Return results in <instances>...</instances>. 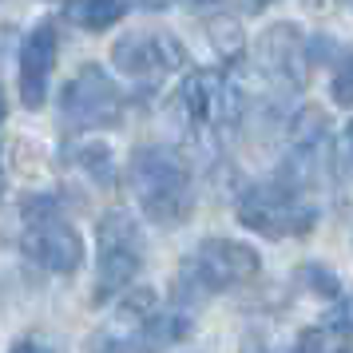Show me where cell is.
<instances>
[{"instance_id":"obj_13","label":"cell","mask_w":353,"mask_h":353,"mask_svg":"<svg viewBox=\"0 0 353 353\" xmlns=\"http://www.w3.org/2000/svg\"><path fill=\"white\" fill-rule=\"evenodd\" d=\"M155 314H159V294H155L151 286L123 290V298H119V305H115V321H123V325H131V330L147 325Z\"/></svg>"},{"instance_id":"obj_12","label":"cell","mask_w":353,"mask_h":353,"mask_svg":"<svg viewBox=\"0 0 353 353\" xmlns=\"http://www.w3.org/2000/svg\"><path fill=\"white\" fill-rule=\"evenodd\" d=\"M123 12H128L123 0H64V20H72L83 32H103L119 24Z\"/></svg>"},{"instance_id":"obj_18","label":"cell","mask_w":353,"mask_h":353,"mask_svg":"<svg viewBox=\"0 0 353 353\" xmlns=\"http://www.w3.org/2000/svg\"><path fill=\"white\" fill-rule=\"evenodd\" d=\"M298 278H302L305 286L314 290V294H321V298H341V282H337L334 274L325 270V266H318V262H305L302 270H298Z\"/></svg>"},{"instance_id":"obj_6","label":"cell","mask_w":353,"mask_h":353,"mask_svg":"<svg viewBox=\"0 0 353 353\" xmlns=\"http://www.w3.org/2000/svg\"><path fill=\"white\" fill-rule=\"evenodd\" d=\"M187 270L207 286V294L214 290H230V286H246L254 282L262 270V258L254 246L234 239H207L194 250V262H187Z\"/></svg>"},{"instance_id":"obj_26","label":"cell","mask_w":353,"mask_h":353,"mask_svg":"<svg viewBox=\"0 0 353 353\" xmlns=\"http://www.w3.org/2000/svg\"><path fill=\"white\" fill-rule=\"evenodd\" d=\"M4 115H8V103H4V92H0V123H4Z\"/></svg>"},{"instance_id":"obj_14","label":"cell","mask_w":353,"mask_h":353,"mask_svg":"<svg viewBox=\"0 0 353 353\" xmlns=\"http://www.w3.org/2000/svg\"><path fill=\"white\" fill-rule=\"evenodd\" d=\"M325 135H330V119L318 108H302L290 123V143L302 151H325Z\"/></svg>"},{"instance_id":"obj_16","label":"cell","mask_w":353,"mask_h":353,"mask_svg":"<svg viewBox=\"0 0 353 353\" xmlns=\"http://www.w3.org/2000/svg\"><path fill=\"white\" fill-rule=\"evenodd\" d=\"M330 96L341 108H353V52H341L334 68V80H330Z\"/></svg>"},{"instance_id":"obj_17","label":"cell","mask_w":353,"mask_h":353,"mask_svg":"<svg viewBox=\"0 0 353 353\" xmlns=\"http://www.w3.org/2000/svg\"><path fill=\"white\" fill-rule=\"evenodd\" d=\"M80 167H83L92 179H99V183H112V179H115V171H112V151H108L103 143L80 147Z\"/></svg>"},{"instance_id":"obj_4","label":"cell","mask_w":353,"mask_h":353,"mask_svg":"<svg viewBox=\"0 0 353 353\" xmlns=\"http://www.w3.org/2000/svg\"><path fill=\"white\" fill-rule=\"evenodd\" d=\"M60 119L72 131H103L123 119V92L99 64L80 68L60 92Z\"/></svg>"},{"instance_id":"obj_2","label":"cell","mask_w":353,"mask_h":353,"mask_svg":"<svg viewBox=\"0 0 353 353\" xmlns=\"http://www.w3.org/2000/svg\"><path fill=\"white\" fill-rule=\"evenodd\" d=\"M96 242H99V266H96L92 302L103 305L108 298L131 290V278L143 266V230L128 210H108L96 226Z\"/></svg>"},{"instance_id":"obj_5","label":"cell","mask_w":353,"mask_h":353,"mask_svg":"<svg viewBox=\"0 0 353 353\" xmlns=\"http://www.w3.org/2000/svg\"><path fill=\"white\" fill-rule=\"evenodd\" d=\"M115 68L135 83H159L163 76H171L175 68H183L187 52L175 36L167 32H128L112 44Z\"/></svg>"},{"instance_id":"obj_19","label":"cell","mask_w":353,"mask_h":353,"mask_svg":"<svg viewBox=\"0 0 353 353\" xmlns=\"http://www.w3.org/2000/svg\"><path fill=\"white\" fill-rule=\"evenodd\" d=\"M210 40H214V48L223 52L226 60H239L242 56V32L234 20H214L210 24Z\"/></svg>"},{"instance_id":"obj_29","label":"cell","mask_w":353,"mask_h":353,"mask_svg":"<svg viewBox=\"0 0 353 353\" xmlns=\"http://www.w3.org/2000/svg\"><path fill=\"white\" fill-rule=\"evenodd\" d=\"M341 4H345V8H353V0H341Z\"/></svg>"},{"instance_id":"obj_28","label":"cell","mask_w":353,"mask_h":353,"mask_svg":"<svg viewBox=\"0 0 353 353\" xmlns=\"http://www.w3.org/2000/svg\"><path fill=\"white\" fill-rule=\"evenodd\" d=\"M191 4H210V0H191Z\"/></svg>"},{"instance_id":"obj_8","label":"cell","mask_w":353,"mask_h":353,"mask_svg":"<svg viewBox=\"0 0 353 353\" xmlns=\"http://www.w3.org/2000/svg\"><path fill=\"white\" fill-rule=\"evenodd\" d=\"M56 52H60V36H56L48 20L36 24L32 32L24 36V48H20V99H24L28 112L44 108V99H48Z\"/></svg>"},{"instance_id":"obj_20","label":"cell","mask_w":353,"mask_h":353,"mask_svg":"<svg viewBox=\"0 0 353 353\" xmlns=\"http://www.w3.org/2000/svg\"><path fill=\"white\" fill-rule=\"evenodd\" d=\"M321 325H330V330H337V334H350L353 330V294L350 298H337L334 310L321 318Z\"/></svg>"},{"instance_id":"obj_7","label":"cell","mask_w":353,"mask_h":353,"mask_svg":"<svg viewBox=\"0 0 353 353\" xmlns=\"http://www.w3.org/2000/svg\"><path fill=\"white\" fill-rule=\"evenodd\" d=\"M24 254L32 258L36 266H44L52 274H76L83 262V239L72 223L56 214H44V219H28V230H24Z\"/></svg>"},{"instance_id":"obj_22","label":"cell","mask_w":353,"mask_h":353,"mask_svg":"<svg viewBox=\"0 0 353 353\" xmlns=\"http://www.w3.org/2000/svg\"><path fill=\"white\" fill-rule=\"evenodd\" d=\"M88 353H128V350L112 334H96V337H88Z\"/></svg>"},{"instance_id":"obj_10","label":"cell","mask_w":353,"mask_h":353,"mask_svg":"<svg viewBox=\"0 0 353 353\" xmlns=\"http://www.w3.org/2000/svg\"><path fill=\"white\" fill-rule=\"evenodd\" d=\"M223 83L219 72H191L175 96V112L191 131L223 128Z\"/></svg>"},{"instance_id":"obj_9","label":"cell","mask_w":353,"mask_h":353,"mask_svg":"<svg viewBox=\"0 0 353 353\" xmlns=\"http://www.w3.org/2000/svg\"><path fill=\"white\" fill-rule=\"evenodd\" d=\"M258 56H262V68L270 72L274 80L290 83V88H302L305 83L310 40L302 36L298 24H274V28H266L262 40H258Z\"/></svg>"},{"instance_id":"obj_3","label":"cell","mask_w":353,"mask_h":353,"mask_svg":"<svg viewBox=\"0 0 353 353\" xmlns=\"http://www.w3.org/2000/svg\"><path fill=\"white\" fill-rule=\"evenodd\" d=\"M239 223L266 239H298L318 223V207L282 183H258L239 199Z\"/></svg>"},{"instance_id":"obj_11","label":"cell","mask_w":353,"mask_h":353,"mask_svg":"<svg viewBox=\"0 0 353 353\" xmlns=\"http://www.w3.org/2000/svg\"><path fill=\"white\" fill-rule=\"evenodd\" d=\"M191 334V318L183 314V310H171V314H159V318H151L147 325L135 330L131 341H123V350H135V353H163L171 350L175 341Z\"/></svg>"},{"instance_id":"obj_24","label":"cell","mask_w":353,"mask_h":353,"mask_svg":"<svg viewBox=\"0 0 353 353\" xmlns=\"http://www.w3.org/2000/svg\"><path fill=\"white\" fill-rule=\"evenodd\" d=\"M345 155L353 159V119H350V128H345Z\"/></svg>"},{"instance_id":"obj_1","label":"cell","mask_w":353,"mask_h":353,"mask_svg":"<svg viewBox=\"0 0 353 353\" xmlns=\"http://www.w3.org/2000/svg\"><path fill=\"white\" fill-rule=\"evenodd\" d=\"M128 183L151 223L179 226L194 207L191 171L167 147H139L128 163Z\"/></svg>"},{"instance_id":"obj_21","label":"cell","mask_w":353,"mask_h":353,"mask_svg":"<svg viewBox=\"0 0 353 353\" xmlns=\"http://www.w3.org/2000/svg\"><path fill=\"white\" fill-rule=\"evenodd\" d=\"M239 353H278V350H274V341L262 334V330H246V334H242Z\"/></svg>"},{"instance_id":"obj_27","label":"cell","mask_w":353,"mask_h":353,"mask_svg":"<svg viewBox=\"0 0 353 353\" xmlns=\"http://www.w3.org/2000/svg\"><path fill=\"white\" fill-rule=\"evenodd\" d=\"M250 4H254V8H266V4H274V0H250Z\"/></svg>"},{"instance_id":"obj_15","label":"cell","mask_w":353,"mask_h":353,"mask_svg":"<svg viewBox=\"0 0 353 353\" xmlns=\"http://www.w3.org/2000/svg\"><path fill=\"white\" fill-rule=\"evenodd\" d=\"M345 350H350V334H337L330 325H314L294 341L290 353H345Z\"/></svg>"},{"instance_id":"obj_25","label":"cell","mask_w":353,"mask_h":353,"mask_svg":"<svg viewBox=\"0 0 353 353\" xmlns=\"http://www.w3.org/2000/svg\"><path fill=\"white\" fill-rule=\"evenodd\" d=\"M139 4H143V8H167L171 0H139Z\"/></svg>"},{"instance_id":"obj_23","label":"cell","mask_w":353,"mask_h":353,"mask_svg":"<svg viewBox=\"0 0 353 353\" xmlns=\"http://www.w3.org/2000/svg\"><path fill=\"white\" fill-rule=\"evenodd\" d=\"M12 353H52V350L40 345V341H20V345H12Z\"/></svg>"}]
</instances>
